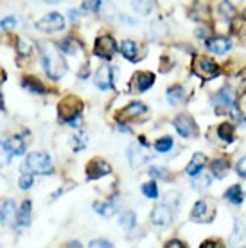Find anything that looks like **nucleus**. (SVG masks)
Returning a JSON list of instances; mask_svg holds the SVG:
<instances>
[{
    "mask_svg": "<svg viewBox=\"0 0 246 248\" xmlns=\"http://www.w3.org/2000/svg\"><path fill=\"white\" fill-rule=\"evenodd\" d=\"M38 50L42 56V65L50 79H60L67 72V62L60 52V45L50 42H38Z\"/></svg>",
    "mask_w": 246,
    "mask_h": 248,
    "instance_id": "obj_1",
    "label": "nucleus"
},
{
    "mask_svg": "<svg viewBox=\"0 0 246 248\" xmlns=\"http://www.w3.org/2000/svg\"><path fill=\"white\" fill-rule=\"evenodd\" d=\"M83 101L79 97H76V95H67L65 99L60 101V105H58V115L62 119L63 123H68V124H77L81 121V112H83Z\"/></svg>",
    "mask_w": 246,
    "mask_h": 248,
    "instance_id": "obj_2",
    "label": "nucleus"
},
{
    "mask_svg": "<svg viewBox=\"0 0 246 248\" xmlns=\"http://www.w3.org/2000/svg\"><path fill=\"white\" fill-rule=\"evenodd\" d=\"M24 169L32 174H49L52 173V162L47 153H31L25 156Z\"/></svg>",
    "mask_w": 246,
    "mask_h": 248,
    "instance_id": "obj_3",
    "label": "nucleus"
},
{
    "mask_svg": "<svg viewBox=\"0 0 246 248\" xmlns=\"http://www.w3.org/2000/svg\"><path fill=\"white\" fill-rule=\"evenodd\" d=\"M192 70H194V74H198L201 79H214L215 76H219V67H217L215 63L210 62L209 58H201V56L194 58Z\"/></svg>",
    "mask_w": 246,
    "mask_h": 248,
    "instance_id": "obj_4",
    "label": "nucleus"
},
{
    "mask_svg": "<svg viewBox=\"0 0 246 248\" xmlns=\"http://www.w3.org/2000/svg\"><path fill=\"white\" fill-rule=\"evenodd\" d=\"M117 52V42L111 36L105 34V36H99L95 40V45H93V54L103 60H111L113 54Z\"/></svg>",
    "mask_w": 246,
    "mask_h": 248,
    "instance_id": "obj_5",
    "label": "nucleus"
},
{
    "mask_svg": "<svg viewBox=\"0 0 246 248\" xmlns=\"http://www.w3.org/2000/svg\"><path fill=\"white\" fill-rule=\"evenodd\" d=\"M65 27V18L60 13H49L47 16H43L42 20L36 22V29L43 32H58Z\"/></svg>",
    "mask_w": 246,
    "mask_h": 248,
    "instance_id": "obj_6",
    "label": "nucleus"
},
{
    "mask_svg": "<svg viewBox=\"0 0 246 248\" xmlns=\"http://www.w3.org/2000/svg\"><path fill=\"white\" fill-rule=\"evenodd\" d=\"M174 128L184 139H192V137L198 135V126L196 123L192 121L191 115H185V113H180L178 117L174 119Z\"/></svg>",
    "mask_w": 246,
    "mask_h": 248,
    "instance_id": "obj_7",
    "label": "nucleus"
},
{
    "mask_svg": "<svg viewBox=\"0 0 246 248\" xmlns=\"http://www.w3.org/2000/svg\"><path fill=\"white\" fill-rule=\"evenodd\" d=\"M154 83V74L153 72H135L131 81H129V90L133 92H146L148 88Z\"/></svg>",
    "mask_w": 246,
    "mask_h": 248,
    "instance_id": "obj_8",
    "label": "nucleus"
},
{
    "mask_svg": "<svg viewBox=\"0 0 246 248\" xmlns=\"http://www.w3.org/2000/svg\"><path fill=\"white\" fill-rule=\"evenodd\" d=\"M111 173V166L106 160H92L88 166H86V178L88 180H97V178H103L106 174Z\"/></svg>",
    "mask_w": 246,
    "mask_h": 248,
    "instance_id": "obj_9",
    "label": "nucleus"
},
{
    "mask_svg": "<svg viewBox=\"0 0 246 248\" xmlns=\"http://www.w3.org/2000/svg\"><path fill=\"white\" fill-rule=\"evenodd\" d=\"M121 117L126 121H144L148 117V106H144L142 103H131L124 110H121Z\"/></svg>",
    "mask_w": 246,
    "mask_h": 248,
    "instance_id": "obj_10",
    "label": "nucleus"
},
{
    "mask_svg": "<svg viewBox=\"0 0 246 248\" xmlns=\"http://www.w3.org/2000/svg\"><path fill=\"white\" fill-rule=\"evenodd\" d=\"M214 105L215 108L223 112V110H227V108H234L235 106V97H234V90L230 87H225L221 88L217 95L214 97Z\"/></svg>",
    "mask_w": 246,
    "mask_h": 248,
    "instance_id": "obj_11",
    "label": "nucleus"
},
{
    "mask_svg": "<svg viewBox=\"0 0 246 248\" xmlns=\"http://www.w3.org/2000/svg\"><path fill=\"white\" fill-rule=\"evenodd\" d=\"M93 81H95L97 88H101V90H110V88H113V70L108 65H103L95 72Z\"/></svg>",
    "mask_w": 246,
    "mask_h": 248,
    "instance_id": "obj_12",
    "label": "nucleus"
},
{
    "mask_svg": "<svg viewBox=\"0 0 246 248\" xmlns=\"http://www.w3.org/2000/svg\"><path fill=\"white\" fill-rule=\"evenodd\" d=\"M172 219V211L167 207V205H158L153 209V214H151V221L154 225H160V227H166V225L171 223Z\"/></svg>",
    "mask_w": 246,
    "mask_h": 248,
    "instance_id": "obj_13",
    "label": "nucleus"
},
{
    "mask_svg": "<svg viewBox=\"0 0 246 248\" xmlns=\"http://www.w3.org/2000/svg\"><path fill=\"white\" fill-rule=\"evenodd\" d=\"M207 49L214 54H225L232 49V42L227 38H209L207 40Z\"/></svg>",
    "mask_w": 246,
    "mask_h": 248,
    "instance_id": "obj_14",
    "label": "nucleus"
},
{
    "mask_svg": "<svg viewBox=\"0 0 246 248\" xmlns=\"http://www.w3.org/2000/svg\"><path fill=\"white\" fill-rule=\"evenodd\" d=\"M0 221L4 225H13L16 223V205L13 200H7L6 203L0 209Z\"/></svg>",
    "mask_w": 246,
    "mask_h": 248,
    "instance_id": "obj_15",
    "label": "nucleus"
},
{
    "mask_svg": "<svg viewBox=\"0 0 246 248\" xmlns=\"http://www.w3.org/2000/svg\"><path fill=\"white\" fill-rule=\"evenodd\" d=\"M31 209H32L31 200H25L24 203H22V207H20L18 214H16V227L27 229L31 225Z\"/></svg>",
    "mask_w": 246,
    "mask_h": 248,
    "instance_id": "obj_16",
    "label": "nucleus"
},
{
    "mask_svg": "<svg viewBox=\"0 0 246 248\" xmlns=\"http://www.w3.org/2000/svg\"><path fill=\"white\" fill-rule=\"evenodd\" d=\"M209 209H210L209 202H207V200H200V202H196L194 207H192L191 217L194 221H209L210 216H207V214H209Z\"/></svg>",
    "mask_w": 246,
    "mask_h": 248,
    "instance_id": "obj_17",
    "label": "nucleus"
},
{
    "mask_svg": "<svg viewBox=\"0 0 246 248\" xmlns=\"http://www.w3.org/2000/svg\"><path fill=\"white\" fill-rule=\"evenodd\" d=\"M128 155H129V164H131V168H140L142 164H146L149 160V155L146 151H142L140 148H137V146H131L128 149Z\"/></svg>",
    "mask_w": 246,
    "mask_h": 248,
    "instance_id": "obj_18",
    "label": "nucleus"
},
{
    "mask_svg": "<svg viewBox=\"0 0 246 248\" xmlns=\"http://www.w3.org/2000/svg\"><path fill=\"white\" fill-rule=\"evenodd\" d=\"M203 166H205V155L203 153H196V155L191 158V162H189L185 173L189 174V176H198V174L203 171Z\"/></svg>",
    "mask_w": 246,
    "mask_h": 248,
    "instance_id": "obj_19",
    "label": "nucleus"
},
{
    "mask_svg": "<svg viewBox=\"0 0 246 248\" xmlns=\"http://www.w3.org/2000/svg\"><path fill=\"white\" fill-rule=\"evenodd\" d=\"M121 52L129 62H137L138 60V56H137V44L133 40H124L123 45H121Z\"/></svg>",
    "mask_w": 246,
    "mask_h": 248,
    "instance_id": "obj_20",
    "label": "nucleus"
},
{
    "mask_svg": "<svg viewBox=\"0 0 246 248\" xmlns=\"http://www.w3.org/2000/svg\"><path fill=\"white\" fill-rule=\"evenodd\" d=\"M228 168H230V166H228V162L225 160V158H215V160L210 164V171H212V174L217 176V178H225Z\"/></svg>",
    "mask_w": 246,
    "mask_h": 248,
    "instance_id": "obj_21",
    "label": "nucleus"
},
{
    "mask_svg": "<svg viewBox=\"0 0 246 248\" xmlns=\"http://www.w3.org/2000/svg\"><path fill=\"white\" fill-rule=\"evenodd\" d=\"M93 209H95V212H97V214L108 217V216H111V214L115 212L117 205L113 203V202H95V203H93Z\"/></svg>",
    "mask_w": 246,
    "mask_h": 248,
    "instance_id": "obj_22",
    "label": "nucleus"
},
{
    "mask_svg": "<svg viewBox=\"0 0 246 248\" xmlns=\"http://www.w3.org/2000/svg\"><path fill=\"white\" fill-rule=\"evenodd\" d=\"M6 144H7V149L11 151V155H24L25 153V142L20 137H11Z\"/></svg>",
    "mask_w": 246,
    "mask_h": 248,
    "instance_id": "obj_23",
    "label": "nucleus"
},
{
    "mask_svg": "<svg viewBox=\"0 0 246 248\" xmlns=\"http://www.w3.org/2000/svg\"><path fill=\"white\" fill-rule=\"evenodd\" d=\"M131 6L140 15H149L153 11V0H131Z\"/></svg>",
    "mask_w": 246,
    "mask_h": 248,
    "instance_id": "obj_24",
    "label": "nucleus"
},
{
    "mask_svg": "<svg viewBox=\"0 0 246 248\" xmlns=\"http://www.w3.org/2000/svg\"><path fill=\"white\" fill-rule=\"evenodd\" d=\"M225 200H228V202H232V203H241L243 202V189H241V186H232L230 189H228L227 192H225Z\"/></svg>",
    "mask_w": 246,
    "mask_h": 248,
    "instance_id": "obj_25",
    "label": "nucleus"
},
{
    "mask_svg": "<svg viewBox=\"0 0 246 248\" xmlns=\"http://www.w3.org/2000/svg\"><path fill=\"white\" fill-rule=\"evenodd\" d=\"M135 212L131 211H126L121 214V217H119V223H121V227H123L124 230H131L133 227H135Z\"/></svg>",
    "mask_w": 246,
    "mask_h": 248,
    "instance_id": "obj_26",
    "label": "nucleus"
},
{
    "mask_svg": "<svg viewBox=\"0 0 246 248\" xmlns=\"http://www.w3.org/2000/svg\"><path fill=\"white\" fill-rule=\"evenodd\" d=\"M184 99V88L182 87H171L167 90V101H169V105H178L180 101Z\"/></svg>",
    "mask_w": 246,
    "mask_h": 248,
    "instance_id": "obj_27",
    "label": "nucleus"
},
{
    "mask_svg": "<svg viewBox=\"0 0 246 248\" xmlns=\"http://www.w3.org/2000/svg\"><path fill=\"white\" fill-rule=\"evenodd\" d=\"M217 135L221 137L225 142H232V140H234V126L228 123L221 124V126L217 128Z\"/></svg>",
    "mask_w": 246,
    "mask_h": 248,
    "instance_id": "obj_28",
    "label": "nucleus"
},
{
    "mask_svg": "<svg viewBox=\"0 0 246 248\" xmlns=\"http://www.w3.org/2000/svg\"><path fill=\"white\" fill-rule=\"evenodd\" d=\"M22 83H24V88L31 90V92H34V93H45V87H43V85L38 79H34V78H25Z\"/></svg>",
    "mask_w": 246,
    "mask_h": 248,
    "instance_id": "obj_29",
    "label": "nucleus"
},
{
    "mask_svg": "<svg viewBox=\"0 0 246 248\" xmlns=\"http://www.w3.org/2000/svg\"><path fill=\"white\" fill-rule=\"evenodd\" d=\"M16 52H18L20 58H24V60H31V54H32V47L31 44H27L25 40H20L18 44H16Z\"/></svg>",
    "mask_w": 246,
    "mask_h": 248,
    "instance_id": "obj_30",
    "label": "nucleus"
},
{
    "mask_svg": "<svg viewBox=\"0 0 246 248\" xmlns=\"http://www.w3.org/2000/svg\"><path fill=\"white\" fill-rule=\"evenodd\" d=\"M11 151L7 149V144L4 142V139H2V135H0V168H4V166H7L9 164V160H11Z\"/></svg>",
    "mask_w": 246,
    "mask_h": 248,
    "instance_id": "obj_31",
    "label": "nucleus"
},
{
    "mask_svg": "<svg viewBox=\"0 0 246 248\" xmlns=\"http://www.w3.org/2000/svg\"><path fill=\"white\" fill-rule=\"evenodd\" d=\"M60 49L68 52V54H74L79 47H77V44H76V40H72V38H65V40L60 42Z\"/></svg>",
    "mask_w": 246,
    "mask_h": 248,
    "instance_id": "obj_32",
    "label": "nucleus"
},
{
    "mask_svg": "<svg viewBox=\"0 0 246 248\" xmlns=\"http://www.w3.org/2000/svg\"><path fill=\"white\" fill-rule=\"evenodd\" d=\"M171 148H172V139H171V137H164V139L156 140V144H154V149H156L158 153H166V151H169Z\"/></svg>",
    "mask_w": 246,
    "mask_h": 248,
    "instance_id": "obj_33",
    "label": "nucleus"
},
{
    "mask_svg": "<svg viewBox=\"0 0 246 248\" xmlns=\"http://www.w3.org/2000/svg\"><path fill=\"white\" fill-rule=\"evenodd\" d=\"M219 13H221L225 18H234L235 9H234V6L228 2V0H223L221 6H219Z\"/></svg>",
    "mask_w": 246,
    "mask_h": 248,
    "instance_id": "obj_34",
    "label": "nucleus"
},
{
    "mask_svg": "<svg viewBox=\"0 0 246 248\" xmlns=\"http://www.w3.org/2000/svg\"><path fill=\"white\" fill-rule=\"evenodd\" d=\"M142 192H144L148 198L154 200L156 196H158V189H156V184H154V182H148V184H144V186H142Z\"/></svg>",
    "mask_w": 246,
    "mask_h": 248,
    "instance_id": "obj_35",
    "label": "nucleus"
},
{
    "mask_svg": "<svg viewBox=\"0 0 246 248\" xmlns=\"http://www.w3.org/2000/svg\"><path fill=\"white\" fill-rule=\"evenodd\" d=\"M32 184H34L32 173H24L22 176H20V180H18L20 189H24V191H27V189H31V187H32Z\"/></svg>",
    "mask_w": 246,
    "mask_h": 248,
    "instance_id": "obj_36",
    "label": "nucleus"
},
{
    "mask_svg": "<svg viewBox=\"0 0 246 248\" xmlns=\"http://www.w3.org/2000/svg\"><path fill=\"white\" fill-rule=\"evenodd\" d=\"M86 142H88V137H86L85 133H79V135H76L74 139H72V148L83 149L86 146Z\"/></svg>",
    "mask_w": 246,
    "mask_h": 248,
    "instance_id": "obj_37",
    "label": "nucleus"
},
{
    "mask_svg": "<svg viewBox=\"0 0 246 248\" xmlns=\"http://www.w3.org/2000/svg\"><path fill=\"white\" fill-rule=\"evenodd\" d=\"M0 27L6 29V31H11L13 27H16V18L15 16H6V18L0 20Z\"/></svg>",
    "mask_w": 246,
    "mask_h": 248,
    "instance_id": "obj_38",
    "label": "nucleus"
},
{
    "mask_svg": "<svg viewBox=\"0 0 246 248\" xmlns=\"http://www.w3.org/2000/svg\"><path fill=\"white\" fill-rule=\"evenodd\" d=\"M83 7L92 13H99V9H101V0H85Z\"/></svg>",
    "mask_w": 246,
    "mask_h": 248,
    "instance_id": "obj_39",
    "label": "nucleus"
},
{
    "mask_svg": "<svg viewBox=\"0 0 246 248\" xmlns=\"http://www.w3.org/2000/svg\"><path fill=\"white\" fill-rule=\"evenodd\" d=\"M149 174L154 176V178H162V180H167V178H169V174L166 173V169H162V168H151L149 169Z\"/></svg>",
    "mask_w": 246,
    "mask_h": 248,
    "instance_id": "obj_40",
    "label": "nucleus"
},
{
    "mask_svg": "<svg viewBox=\"0 0 246 248\" xmlns=\"http://www.w3.org/2000/svg\"><path fill=\"white\" fill-rule=\"evenodd\" d=\"M92 248H101V247H105V248H111V243H108L106 239H95V241L92 243H88Z\"/></svg>",
    "mask_w": 246,
    "mask_h": 248,
    "instance_id": "obj_41",
    "label": "nucleus"
},
{
    "mask_svg": "<svg viewBox=\"0 0 246 248\" xmlns=\"http://www.w3.org/2000/svg\"><path fill=\"white\" fill-rule=\"evenodd\" d=\"M237 174H239V176H243V178H246V156L245 158H241L239 160V164H237Z\"/></svg>",
    "mask_w": 246,
    "mask_h": 248,
    "instance_id": "obj_42",
    "label": "nucleus"
},
{
    "mask_svg": "<svg viewBox=\"0 0 246 248\" xmlns=\"http://www.w3.org/2000/svg\"><path fill=\"white\" fill-rule=\"evenodd\" d=\"M243 232H245V229H243V223H241V221H235V236H234V239H232V241H237V239H241Z\"/></svg>",
    "mask_w": 246,
    "mask_h": 248,
    "instance_id": "obj_43",
    "label": "nucleus"
},
{
    "mask_svg": "<svg viewBox=\"0 0 246 248\" xmlns=\"http://www.w3.org/2000/svg\"><path fill=\"white\" fill-rule=\"evenodd\" d=\"M172 247H178V248H185V245L182 241H169L166 243V248H172Z\"/></svg>",
    "mask_w": 246,
    "mask_h": 248,
    "instance_id": "obj_44",
    "label": "nucleus"
},
{
    "mask_svg": "<svg viewBox=\"0 0 246 248\" xmlns=\"http://www.w3.org/2000/svg\"><path fill=\"white\" fill-rule=\"evenodd\" d=\"M4 108V97H2V93H0V110Z\"/></svg>",
    "mask_w": 246,
    "mask_h": 248,
    "instance_id": "obj_45",
    "label": "nucleus"
},
{
    "mask_svg": "<svg viewBox=\"0 0 246 248\" xmlns=\"http://www.w3.org/2000/svg\"><path fill=\"white\" fill-rule=\"evenodd\" d=\"M47 4H58V2H62V0H45Z\"/></svg>",
    "mask_w": 246,
    "mask_h": 248,
    "instance_id": "obj_46",
    "label": "nucleus"
},
{
    "mask_svg": "<svg viewBox=\"0 0 246 248\" xmlns=\"http://www.w3.org/2000/svg\"><path fill=\"white\" fill-rule=\"evenodd\" d=\"M6 79V74H4V72H2V70H0V83H2V81Z\"/></svg>",
    "mask_w": 246,
    "mask_h": 248,
    "instance_id": "obj_47",
    "label": "nucleus"
},
{
    "mask_svg": "<svg viewBox=\"0 0 246 248\" xmlns=\"http://www.w3.org/2000/svg\"><path fill=\"white\" fill-rule=\"evenodd\" d=\"M243 18L246 20V9H245V11H243Z\"/></svg>",
    "mask_w": 246,
    "mask_h": 248,
    "instance_id": "obj_48",
    "label": "nucleus"
}]
</instances>
